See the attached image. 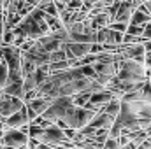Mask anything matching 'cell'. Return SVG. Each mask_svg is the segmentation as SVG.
I'll use <instances>...</instances> for the list:
<instances>
[{
    "mask_svg": "<svg viewBox=\"0 0 151 149\" xmlns=\"http://www.w3.org/2000/svg\"><path fill=\"white\" fill-rule=\"evenodd\" d=\"M116 77L123 82H144L150 79V70L144 63H139L132 58H123L119 60Z\"/></svg>",
    "mask_w": 151,
    "mask_h": 149,
    "instance_id": "cell-1",
    "label": "cell"
},
{
    "mask_svg": "<svg viewBox=\"0 0 151 149\" xmlns=\"http://www.w3.org/2000/svg\"><path fill=\"white\" fill-rule=\"evenodd\" d=\"M37 140L42 142V144L53 146V148H56V146L67 148V146H72V144H74L72 140L69 142V137L65 135V130H63L62 126H58L56 123H53V125L42 128V132H40V135L37 137Z\"/></svg>",
    "mask_w": 151,
    "mask_h": 149,
    "instance_id": "cell-2",
    "label": "cell"
},
{
    "mask_svg": "<svg viewBox=\"0 0 151 149\" xmlns=\"http://www.w3.org/2000/svg\"><path fill=\"white\" fill-rule=\"evenodd\" d=\"M23 105H25L23 98L12 97V95H7V93L2 91V95H0V121H4L5 117H9L14 112H18Z\"/></svg>",
    "mask_w": 151,
    "mask_h": 149,
    "instance_id": "cell-3",
    "label": "cell"
},
{
    "mask_svg": "<svg viewBox=\"0 0 151 149\" xmlns=\"http://www.w3.org/2000/svg\"><path fill=\"white\" fill-rule=\"evenodd\" d=\"M28 132H25L23 128H5L4 135H2V142L9 148H19V146H28Z\"/></svg>",
    "mask_w": 151,
    "mask_h": 149,
    "instance_id": "cell-4",
    "label": "cell"
},
{
    "mask_svg": "<svg viewBox=\"0 0 151 149\" xmlns=\"http://www.w3.org/2000/svg\"><path fill=\"white\" fill-rule=\"evenodd\" d=\"M118 95L114 93L113 90H109V88H104V90H100V91H93L91 93V97H90V102L84 105V107H90V109H102L106 104H109L113 98H116Z\"/></svg>",
    "mask_w": 151,
    "mask_h": 149,
    "instance_id": "cell-5",
    "label": "cell"
},
{
    "mask_svg": "<svg viewBox=\"0 0 151 149\" xmlns=\"http://www.w3.org/2000/svg\"><path fill=\"white\" fill-rule=\"evenodd\" d=\"M123 35L121 32H116L111 27H104L100 30H97V42L104 44V46H119L123 44Z\"/></svg>",
    "mask_w": 151,
    "mask_h": 149,
    "instance_id": "cell-6",
    "label": "cell"
},
{
    "mask_svg": "<svg viewBox=\"0 0 151 149\" xmlns=\"http://www.w3.org/2000/svg\"><path fill=\"white\" fill-rule=\"evenodd\" d=\"M7 128H27L28 123H30V117H28V109H27V104L19 109L18 112H14L12 116L5 117L2 121Z\"/></svg>",
    "mask_w": 151,
    "mask_h": 149,
    "instance_id": "cell-7",
    "label": "cell"
},
{
    "mask_svg": "<svg viewBox=\"0 0 151 149\" xmlns=\"http://www.w3.org/2000/svg\"><path fill=\"white\" fill-rule=\"evenodd\" d=\"M135 9H137V7H135L132 2L121 0V2H119V7H118V11H116V14H114V18H113V21L130 23V18H132V14H134Z\"/></svg>",
    "mask_w": 151,
    "mask_h": 149,
    "instance_id": "cell-8",
    "label": "cell"
},
{
    "mask_svg": "<svg viewBox=\"0 0 151 149\" xmlns=\"http://www.w3.org/2000/svg\"><path fill=\"white\" fill-rule=\"evenodd\" d=\"M114 119H116V117H113L111 114H107V112H104L102 109H100V111L95 114V117H93L88 125L95 126L97 130H99V128H111L113 123H114Z\"/></svg>",
    "mask_w": 151,
    "mask_h": 149,
    "instance_id": "cell-9",
    "label": "cell"
},
{
    "mask_svg": "<svg viewBox=\"0 0 151 149\" xmlns=\"http://www.w3.org/2000/svg\"><path fill=\"white\" fill-rule=\"evenodd\" d=\"M53 100H55V98H47V97H35V98H32V100H28V102H25V104H27V107H28V109H32L34 112H37L39 116H40L42 112L51 105V102H53Z\"/></svg>",
    "mask_w": 151,
    "mask_h": 149,
    "instance_id": "cell-10",
    "label": "cell"
},
{
    "mask_svg": "<svg viewBox=\"0 0 151 149\" xmlns=\"http://www.w3.org/2000/svg\"><path fill=\"white\" fill-rule=\"evenodd\" d=\"M2 91H4V93H7V95H12V97L23 98V97H25L23 81H12V82H7V84L2 88Z\"/></svg>",
    "mask_w": 151,
    "mask_h": 149,
    "instance_id": "cell-11",
    "label": "cell"
},
{
    "mask_svg": "<svg viewBox=\"0 0 151 149\" xmlns=\"http://www.w3.org/2000/svg\"><path fill=\"white\" fill-rule=\"evenodd\" d=\"M150 19H151L150 12H144V11H141V9H135L134 14H132V18H130V23H128V25H141V27H144Z\"/></svg>",
    "mask_w": 151,
    "mask_h": 149,
    "instance_id": "cell-12",
    "label": "cell"
},
{
    "mask_svg": "<svg viewBox=\"0 0 151 149\" xmlns=\"http://www.w3.org/2000/svg\"><path fill=\"white\" fill-rule=\"evenodd\" d=\"M102 111L107 112V114H111L113 117H116V116L119 114V111H121V98H119V97L113 98L109 104H106V105L102 107Z\"/></svg>",
    "mask_w": 151,
    "mask_h": 149,
    "instance_id": "cell-13",
    "label": "cell"
},
{
    "mask_svg": "<svg viewBox=\"0 0 151 149\" xmlns=\"http://www.w3.org/2000/svg\"><path fill=\"white\" fill-rule=\"evenodd\" d=\"M70 69V60H60V62H51L49 63V72H60V70H67Z\"/></svg>",
    "mask_w": 151,
    "mask_h": 149,
    "instance_id": "cell-14",
    "label": "cell"
},
{
    "mask_svg": "<svg viewBox=\"0 0 151 149\" xmlns=\"http://www.w3.org/2000/svg\"><path fill=\"white\" fill-rule=\"evenodd\" d=\"M7 81H9V65L5 60H2L0 62V90L7 84Z\"/></svg>",
    "mask_w": 151,
    "mask_h": 149,
    "instance_id": "cell-15",
    "label": "cell"
},
{
    "mask_svg": "<svg viewBox=\"0 0 151 149\" xmlns=\"http://www.w3.org/2000/svg\"><path fill=\"white\" fill-rule=\"evenodd\" d=\"M51 54V62H60V60H69L67 58V53H65V49L63 47H60V49H56V51H53V53H49ZM49 62V63H51Z\"/></svg>",
    "mask_w": 151,
    "mask_h": 149,
    "instance_id": "cell-16",
    "label": "cell"
},
{
    "mask_svg": "<svg viewBox=\"0 0 151 149\" xmlns=\"http://www.w3.org/2000/svg\"><path fill=\"white\" fill-rule=\"evenodd\" d=\"M119 148H121L119 139H116V137H107V139H106V142H104V148H102V149H119Z\"/></svg>",
    "mask_w": 151,
    "mask_h": 149,
    "instance_id": "cell-17",
    "label": "cell"
},
{
    "mask_svg": "<svg viewBox=\"0 0 151 149\" xmlns=\"http://www.w3.org/2000/svg\"><path fill=\"white\" fill-rule=\"evenodd\" d=\"M142 30H144V27H141V25H128V28H127V32H125V34L142 37Z\"/></svg>",
    "mask_w": 151,
    "mask_h": 149,
    "instance_id": "cell-18",
    "label": "cell"
},
{
    "mask_svg": "<svg viewBox=\"0 0 151 149\" xmlns=\"http://www.w3.org/2000/svg\"><path fill=\"white\" fill-rule=\"evenodd\" d=\"M113 30L116 32H121V34H125L127 32V28H128V23H123V21H111V25H109Z\"/></svg>",
    "mask_w": 151,
    "mask_h": 149,
    "instance_id": "cell-19",
    "label": "cell"
},
{
    "mask_svg": "<svg viewBox=\"0 0 151 149\" xmlns=\"http://www.w3.org/2000/svg\"><path fill=\"white\" fill-rule=\"evenodd\" d=\"M81 72H83V75H86V77H93V79H95V75H97L95 69H93V65H81Z\"/></svg>",
    "mask_w": 151,
    "mask_h": 149,
    "instance_id": "cell-20",
    "label": "cell"
},
{
    "mask_svg": "<svg viewBox=\"0 0 151 149\" xmlns=\"http://www.w3.org/2000/svg\"><path fill=\"white\" fill-rule=\"evenodd\" d=\"M142 37L146 39V40H148V39H151V19L148 21V23H146V25H144V30H142Z\"/></svg>",
    "mask_w": 151,
    "mask_h": 149,
    "instance_id": "cell-21",
    "label": "cell"
},
{
    "mask_svg": "<svg viewBox=\"0 0 151 149\" xmlns=\"http://www.w3.org/2000/svg\"><path fill=\"white\" fill-rule=\"evenodd\" d=\"M144 65L146 69L151 70V51H146V56H144Z\"/></svg>",
    "mask_w": 151,
    "mask_h": 149,
    "instance_id": "cell-22",
    "label": "cell"
},
{
    "mask_svg": "<svg viewBox=\"0 0 151 149\" xmlns=\"http://www.w3.org/2000/svg\"><path fill=\"white\" fill-rule=\"evenodd\" d=\"M142 44H144V49H146V51H151V39H148V40H144Z\"/></svg>",
    "mask_w": 151,
    "mask_h": 149,
    "instance_id": "cell-23",
    "label": "cell"
},
{
    "mask_svg": "<svg viewBox=\"0 0 151 149\" xmlns=\"http://www.w3.org/2000/svg\"><path fill=\"white\" fill-rule=\"evenodd\" d=\"M146 4V7H148V11H150V14H151V0H148V2H144Z\"/></svg>",
    "mask_w": 151,
    "mask_h": 149,
    "instance_id": "cell-24",
    "label": "cell"
},
{
    "mask_svg": "<svg viewBox=\"0 0 151 149\" xmlns=\"http://www.w3.org/2000/svg\"><path fill=\"white\" fill-rule=\"evenodd\" d=\"M0 149H14V148H9V146H5V144H0Z\"/></svg>",
    "mask_w": 151,
    "mask_h": 149,
    "instance_id": "cell-25",
    "label": "cell"
},
{
    "mask_svg": "<svg viewBox=\"0 0 151 149\" xmlns=\"http://www.w3.org/2000/svg\"><path fill=\"white\" fill-rule=\"evenodd\" d=\"M16 149H28V146H19V148H16Z\"/></svg>",
    "mask_w": 151,
    "mask_h": 149,
    "instance_id": "cell-26",
    "label": "cell"
}]
</instances>
